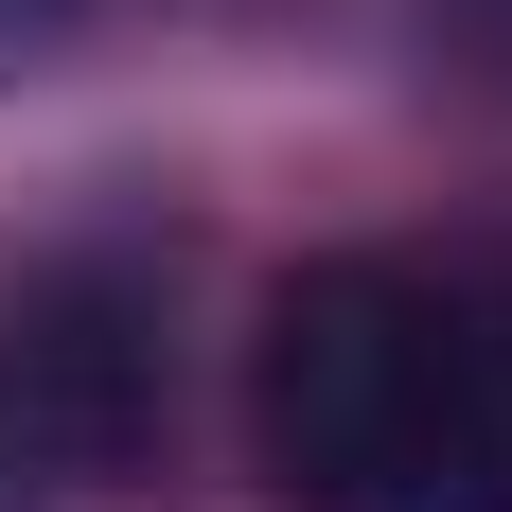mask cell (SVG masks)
<instances>
[{
  "mask_svg": "<svg viewBox=\"0 0 512 512\" xmlns=\"http://www.w3.org/2000/svg\"><path fill=\"white\" fill-rule=\"evenodd\" d=\"M159 283L124 248L106 265H53L36 301L0 318V389H18V424L53 442V477L71 495H124V477L159 460Z\"/></svg>",
  "mask_w": 512,
  "mask_h": 512,
  "instance_id": "cell-2",
  "label": "cell"
},
{
  "mask_svg": "<svg viewBox=\"0 0 512 512\" xmlns=\"http://www.w3.org/2000/svg\"><path fill=\"white\" fill-rule=\"evenodd\" d=\"M265 512H512V265L336 248L248 336Z\"/></svg>",
  "mask_w": 512,
  "mask_h": 512,
  "instance_id": "cell-1",
  "label": "cell"
},
{
  "mask_svg": "<svg viewBox=\"0 0 512 512\" xmlns=\"http://www.w3.org/2000/svg\"><path fill=\"white\" fill-rule=\"evenodd\" d=\"M53 495H71V477H53V442L18 424V389H0V512H53Z\"/></svg>",
  "mask_w": 512,
  "mask_h": 512,
  "instance_id": "cell-3",
  "label": "cell"
},
{
  "mask_svg": "<svg viewBox=\"0 0 512 512\" xmlns=\"http://www.w3.org/2000/svg\"><path fill=\"white\" fill-rule=\"evenodd\" d=\"M71 18H106V0H0V71H18V53H53Z\"/></svg>",
  "mask_w": 512,
  "mask_h": 512,
  "instance_id": "cell-5",
  "label": "cell"
},
{
  "mask_svg": "<svg viewBox=\"0 0 512 512\" xmlns=\"http://www.w3.org/2000/svg\"><path fill=\"white\" fill-rule=\"evenodd\" d=\"M424 18H442V53H460V71H495V89H512V0H424Z\"/></svg>",
  "mask_w": 512,
  "mask_h": 512,
  "instance_id": "cell-4",
  "label": "cell"
}]
</instances>
